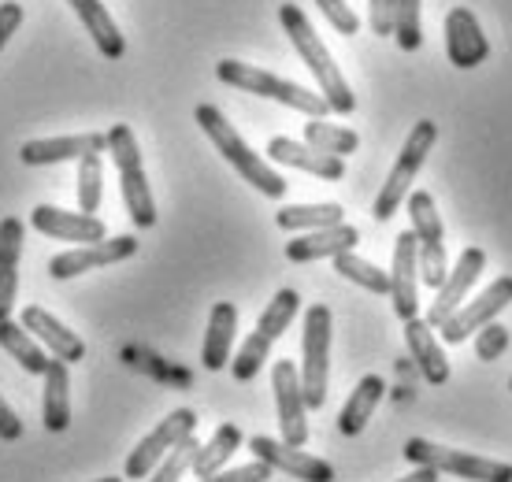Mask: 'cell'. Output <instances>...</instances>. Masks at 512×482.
I'll return each instance as SVG.
<instances>
[{
	"label": "cell",
	"mask_w": 512,
	"mask_h": 482,
	"mask_svg": "<svg viewBox=\"0 0 512 482\" xmlns=\"http://www.w3.org/2000/svg\"><path fill=\"white\" fill-rule=\"evenodd\" d=\"M234 330H238V308L231 301H216L212 312H208L205 349H201V360H205L208 371H223L231 364Z\"/></svg>",
	"instance_id": "cell-25"
},
{
	"label": "cell",
	"mask_w": 512,
	"mask_h": 482,
	"mask_svg": "<svg viewBox=\"0 0 512 482\" xmlns=\"http://www.w3.org/2000/svg\"><path fill=\"white\" fill-rule=\"evenodd\" d=\"M446 56L461 71H472L490 56V41L472 8H453L446 15Z\"/></svg>",
	"instance_id": "cell-17"
},
{
	"label": "cell",
	"mask_w": 512,
	"mask_h": 482,
	"mask_svg": "<svg viewBox=\"0 0 512 482\" xmlns=\"http://www.w3.org/2000/svg\"><path fill=\"white\" fill-rule=\"evenodd\" d=\"M0 349L12 356L15 364L26 371V375H45L52 356L45 353V345L15 319H0Z\"/></svg>",
	"instance_id": "cell-28"
},
{
	"label": "cell",
	"mask_w": 512,
	"mask_h": 482,
	"mask_svg": "<svg viewBox=\"0 0 512 482\" xmlns=\"http://www.w3.org/2000/svg\"><path fill=\"white\" fill-rule=\"evenodd\" d=\"M23 327L30 330V334L45 345V353H52L56 360H67V364H71V360H82V356H86V345H82V338H78L75 330H67L56 316H49L45 308L26 305Z\"/></svg>",
	"instance_id": "cell-22"
},
{
	"label": "cell",
	"mask_w": 512,
	"mask_h": 482,
	"mask_svg": "<svg viewBox=\"0 0 512 482\" xmlns=\"http://www.w3.org/2000/svg\"><path fill=\"white\" fill-rule=\"evenodd\" d=\"M193 119H197V127L208 134V141L216 145V153L223 156V160H227V164H231L234 171L253 186V190H260L264 197H271V201L286 197V178H282L279 171L264 160V156H256L253 149H249V141L234 130V123L219 112L216 104H197Z\"/></svg>",
	"instance_id": "cell-1"
},
{
	"label": "cell",
	"mask_w": 512,
	"mask_h": 482,
	"mask_svg": "<svg viewBox=\"0 0 512 482\" xmlns=\"http://www.w3.org/2000/svg\"><path fill=\"white\" fill-rule=\"evenodd\" d=\"M271 390H275V408H279L282 442L305 449L308 405H305V390H301V371H297L294 360H275V368H271Z\"/></svg>",
	"instance_id": "cell-12"
},
{
	"label": "cell",
	"mask_w": 512,
	"mask_h": 482,
	"mask_svg": "<svg viewBox=\"0 0 512 482\" xmlns=\"http://www.w3.org/2000/svg\"><path fill=\"white\" fill-rule=\"evenodd\" d=\"M357 227L349 223H334V227L323 230H305L301 238H294L286 245V260L290 264H312V260H334V256L357 249Z\"/></svg>",
	"instance_id": "cell-20"
},
{
	"label": "cell",
	"mask_w": 512,
	"mask_h": 482,
	"mask_svg": "<svg viewBox=\"0 0 512 482\" xmlns=\"http://www.w3.org/2000/svg\"><path fill=\"white\" fill-rule=\"evenodd\" d=\"M134 253H138V238L119 234V238H104V241H93V245H78V249L52 256L49 275L64 282V279H75V275H86V271H97V267H112L119 260H130Z\"/></svg>",
	"instance_id": "cell-14"
},
{
	"label": "cell",
	"mask_w": 512,
	"mask_h": 482,
	"mask_svg": "<svg viewBox=\"0 0 512 482\" xmlns=\"http://www.w3.org/2000/svg\"><path fill=\"white\" fill-rule=\"evenodd\" d=\"M19 26H23V4H15V0L0 4V52H4L8 38H12Z\"/></svg>",
	"instance_id": "cell-41"
},
{
	"label": "cell",
	"mask_w": 512,
	"mask_h": 482,
	"mask_svg": "<svg viewBox=\"0 0 512 482\" xmlns=\"http://www.w3.org/2000/svg\"><path fill=\"white\" fill-rule=\"evenodd\" d=\"M301 390L308 408H323L327 401V379H331V308L312 305L305 312V334H301Z\"/></svg>",
	"instance_id": "cell-8"
},
{
	"label": "cell",
	"mask_w": 512,
	"mask_h": 482,
	"mask_svg": "<svg viewBox=\"0 0 512 482\" xmlns=\"http://www.w3.org/2000/svg\"><path fill=\"white\" fill-rule=\"evenodd\" d=\"M108 153L116 160L119 190H123V204H127L134 227H141V230L156 227L153 190H149V178H145L138 138H134V130H130L127 123H116V127L108 130Z\"/></svg>",
	"instance_id": "cell-4"
},
{
	"label": "cell",
	"mask_w": 512,
	"mask_h": 482,
	"mask_svg": "<svg viewBox=\"0 0 512 482\" xmlns=\"http://www.w3.org/2000/svg\"><path fill=\"white\" fill-rule=\"evenodd\" d=\"M26 230L15 216L0 219V319H12L15 293H19V256H23Z\"/></svg>",
	"instance_id": "cell-24"
},
{
	"label": "cell",
	"mask_w": 512,
	"mask_h": 482,
	"mask_svg": "<svg viewBox=\"0 0 512 482\" xmlns=\"http://www.w3.org/2000/svg\"><path fill=\"white\" fill-rule=\"evenodd\" d=\"M346 212H342V204H286L279 208V223L282 230H290V234H305V230H323V227H334V223H346Z\"/></svg>",
	"instance_id": "cell-31"
},
{
	"label": "cell",
	"mask_w": 512,
	"mask_h": 482,
	"mask_svg": "<svg viewBox=\"0 0 512 482\" xmlns=\"http://www.w3.org/2000/svg\"><path fill=\"white\" fill-rule=\"evenodd\" d=\"M242 442H245V438H242V431H238L234 423H219L216 434H212V438H208V442L197 449V460H193L190 471L197 475V479H208V475H216V471L227 468V460H231L234 453L242 449Z\"/></svg>",
	"instance_id": "cell-30"
},
{
	"label": "cell",
	"mask_w": 512,
	"mask_h": 482,
	"mask_svg": "<svg viewBox=\"0 0 512 482\" xmlns=\"http://www.w3.org/2000/svg\"><path fill=\"white\" fill-rule=\"evenodd\" d=\"M301 312V297L297 290H279L268 301L264 316L256 319V330L245 338V345L238 349V356L231 360V371L238 382H253L264 368V360L271 356V345L282 338V330L294 323V316Z\"/></svg>",
	"instance_id": "cell-5"
},
{
	"label": "cell",
	"mask_w": 512,
	"mask_h": 482,
	"mask_svg": "<svg viewBox=\"0 0 512 482\" xmlns=\"http://www.w3.org/2000/svg\"><path fill=\"white\" fill-rule=\"evenodd\" d=\"M268 160L286 164V167H297V171H308V175L323 178V182H338V178H346V164H342V156L320 153V149H312V145H305V141L282 138V134L268 141Z\"/></svg>",
	"instance_id": "cell-21"
},
{
	"label": "cell",
	"mask_w": 512,
	"mask_h": 482,
	"mask_svg": "<svg viewBox=\"0 0 512 482\" xmlns=\"http://www.w3.org/2000/svg\"><path fill=\"white\" fill-rule=\"evenodd\" d=\"M279 23H282V30L290 34L297 56L305 60V67L312 71V78L320 82V97L327 101V108H331V112H338V115H353V108H357V97H353V89H349L346 75H342V71H338V64H334V56L327 52V45L320 41V34H316V30H312V23L305 19V12H301L297 4H282Z\"/></svg>",
	"instance_id": "cell-2"
},
{
	"label": "cell",
	"mask_w": 512,
	"mask_h": 482,
	"mask_svg": "<svg viewBox=\"0 0 512 482\" xmlns=\"http://www.w3.org/2000/svg\"><path fill=\"white\" fill-rule=\"evenodd\" d=\"M435 141H438V127L431 119H423V123L412 127V134L405 138V145H401V153H397V160H394V171H390V178H386L379 197H375L372 216L379 219V223L394 219L401 201L412 193V182L420 175V167L427 164V153L435 149Z\"/></svg>",
	"instance_id": "cell-6"
},
{
	"label": "cell",
	"mask_w": 512,
	"mask_h": 482,
	"mask_svg": "<svg viewBox=\"0 0 512 482\" xmlns=\"http://www.w3.org/2000/svg\"><path fill=\"white\" fill-rule=\"evenodd\" d=\"M509 390H512V379H509Z\"/></svg>",
	"instance_id": "cell-45"
},
{
	"label": "cell",
	"mask_w": 512,
	"mask_h": 482,
	"mask_svg": "<svg viewBox=\"0 0 512 482\" xmlns=\"http://www.w3.org/2000/svg\"><path fill=\"white\" fill-rule=\"evenodd\" d=\"M405 457L416 468H435L438 475H453V479L468 482H512V464L490 457H475V453H461L449 445L427 442V438H409L405 442Z\"/></svg>",
	"instance_id": "cell-7"
},
{
	"label": "cell",
	"mask_w": 512,
	"mask_h": 482,
	"mask_svg": "<svg viewBox=\"0 0 512 482\" xmlns=\"http://www.w3.org/2000/svg\"><path fill=\"white\" fill-rule=\"evenodd\" d=\"M334 271H338L342 279L364 286L368 293H383V297H390V275H386L383 267H375L372 260L357 256L353 249H349V253H342V256H334Z\"/></svg>",
	"instance_id": "cell-32"
},
{
	"label": "cell",
	"mask_w": 512,
	"mask_h": 482,
	"mask_svg": "<svg viewBox=\"0 0 512 482\" xmlns=\"http://www.w3.org/2000/svg\"><path fill=\"white\" fill-rule=\"evenodd\" d=\"M30 227L41 230L45 238L75 241V245H93V241L108 238V227H104L97 216H86V212H64V208H52V204H38V208L30 212Z\"/></svg>",
	"instance_id": "cell-18"
},
{
	"label": "cell",
	"mask_w": 512,
	"mask_h": 482,
	"mask_svg": "<svg viewBox=\"0 0 512 482\" xmlns=\"http://www.w3.org/2000/svg\"><path fill=\"white\" fill-rule=\"evenodd\" d=\"M93 482H123V479H93Z\"/></svg>",
	"instance_id": "cell-44"
},
{
	"label": "cell",
	"mask_w": 512,
	"mask_h": 482,
	"mask_svg": "<svg viewBox=\"0 0 512 482\" xmlns=\"http://www.w3.org/2000/svg\"><path fill=\"white\" fill-rule=\"evenodd\" d=\"M90 153H108V134H71V138H38V141H23V156L26 167H49V164H67V160H82Z\"/></svg>",
	"instance_id": "cell-19"
},
{
	"label": "cell",
	"mask_w": 512,
	"mask_h": 482,
	"mask_svg": "<svg viewBox=\"0 0 512 482\" xmlns=\"http://www.w3.org/2000/svg\"><path fill=\"white\" fill-rule=\"evenodd\" d=\"M390 305L401 323L420 316V245L405 230L394 238V271H390Z\"/></svg>",
	"instance_id": "cell-13"
},
{
	"label": "cell",
	"mask_w": 512,
	"mask_h": 482,
	"mask_svg": "<svg viewBox=\"0 0 512 482\" xmlns=\"http://www.w3.org/2000/svg\"><path fill=\"white\" fill-rule=\"evenodd\" d=\"M505 349H509V330L501 327V323H487V327L479 330V338H475V356H479L483 364L498 360Z\"/></svg>",
	"instance_id": "cell-38"
},
{
	"label": "cell",
	"mask_w": 512,
	"mask_h": 482,
	"mask_svg": "<svg viewBox=\"0 0 512 482\" xmlns=\"http://www.w3.org/2000/svg\"><path fill=\"white\" fill-rule=\"evenodd\" d=\"M67 4H71V12L82 19L86 34L93 38V45H97V52H101L104 60H119V56L127 52V41H123L116 19L108 15V8H104L101 0H67Z\"/></svg>",
	"instance_id": "cell-26"
},
{
	"label": "cell",
	"mask_w": 512,
	"mask_h": 482,
	"mask_svg": "<svg viewBox=\"0 0 512 482\" xmlns=\"http://www.w3.org/2000/svg\"><path fill=\"white\" fill-rule=\"evenodd\" d=\"M268 479H271V464L253 460V464H242V468H223V471H216V475L197 479V482H268Z\"/></svg>",
	"instance_id": "cell-39"
},
{
	"label": "cell",
	"mask_w": 512,
	"mask_h": 482,
	"mask_svg": "<svg viewBox=\"0 0 512 482\" xmlns=\"http://www.w3.org/2000/svg\"><path fill=\"white\" fill-rule=\"evenodd\" d=\"M305 145L320 149V153H331V156H349L360 149V138L346 127H334V123H323V119H308Z\"/></svg>",
	"instance_id": "cell-33"
},
{
	"label": "cell",
	"mask_w": 512,
	"mask_h": 482,
	"mask_svg": "<svg viewBox=\"0 0 512 482\" xmlns=\"http://www.w3.org/2000/svg\"><path fill=\"white\" fill-rule=\"evenodd\" d=\"M383 394H386V382L379 379V375H364V379L357 382V390L349 394L342 416H338V431L346 434V438H357V434L368 427V419L375 416Z\"/></svg>",
	"instance_id": "cell-29"
},
{
	"label": "cell",
	"mask_w": 512,
	"mask_h": 482,
	"mask_svg": "<svg viewBox=\"0 0 512 482\" xmlns=\"http://www.w3.org/2000/svg\"><path fill=\"white\" fill-rule=\"evenodd\" d=\"M0 438L4 442H19L23 438V419L15 416V408L0 397Z\"/></svg>",
	"instance_id": "cell-42"
},
{
	"label": "cell",
	"mask_w": 512,
	"mask_h": 482,
	"mask_svg": "<svg viewBox=\"0 0 512 482\" xmlns=\"http://www.w3.org/2000/svg\"><path fill=\"white\" fill-rule=\"evenodd\" d=\"M409 204V219H412V234H416V245H420V282L438 290L449 275V256H446V227H442V216L435 208V197L427 190H412L405 197Z\"/></svg>",
	"instance_id": "cell-9"
},
{
	"label": "cell",
	"mask_w": 512,
	"mask_h": 482,
	"mask_svg": "<svg viewBox=\"0 0 512 482\" xmlns=\"http://www.w3.org/2000/svg\"><path fill=\"white\" fill-rule=\"evenodd\" d=\"M197 449H201V442H197L193 434L190 438H182V442L156 464L153 475H149L145 482H182V475H186V471L193 468V460H197Z\"/></svg>",
	"instance_id": "cell-36"
},
{
	"label": "cell",
	"mask_w": 512,
	"mask_h": 482,
	"mask_svg": "<svg viewBox=\"0 0 512 482\" xmlns=\"http://www.w3.org/2000/svg\"><path fill=\"white\" fill-rule=\"evenodd\" d=\"M216 78L223 82V86H234V89H242V93H256V97H268V101L286 104V108H294V112L308 115V119H323V115L331 112L320 93L297 86V82H286V78L271 75V71H264V67L242 64V60H219Z\"/></svg>",
	"instance_id": "cell-3"
},
{
	"label": "cell",
	"mask_w": 512,
	"mask_h": 482,
	"mask_svg": "<svg viewBox=\"0 0 512 482\" xmlns=\"http://www.w3.org/2000/svg\"><path fill=\"white\" fill-rule=\"evenodd\" d=\"M104 193V171H101V153H90L78 160V212L93 216L101 208Z\"/></svg>",
	"instance_id": "cell-35"
},
{
	"label": "cell",
	"mask_w": 512,
	"mask_h": 482,
	"mask_svg": "<svg viewBox=\"0 0 512 482\" xmlns=\"http://www.w3.org/2000/svg\"><path fill=\"white\" fill-rule=\"evenodd\" d=\"M509 305H512V275H501V279L490 282L487 290L479 293L475 301H464V305L457 308L442 327H438L442 330V342L446 345L468 342V338L479 334L487 323H494V319H498Z\"/></svg>",
	"instance_id": "cell-10"
},
{
	"label": "cell",
	"mask_w": 512,
	"mask_h": 482,
	"mask_svg": "<svg viewBox=\"0 0 512 482\" xmlns=\"http://www.w3.org/2000/svg\"><path fill=\"white\" fill-rule=\"evenodd\" d=\"M193 427H197L193 408H175L167 419H160L153 431L138 442V449L127 457V479H149L156 464H160V460H164L167 453L182 442V438H190Z\"/></svg>",
	"instance_id": "cell-11"
},
{
	"label": "cell",
	"mask_w": 512,
	"mask_h": 482,
	"mask_svg": "<svg viewBox=\"0 0 512 482\" xmlns=\"http://www.w3.org/2000/svg\"><path fill=\"white\" fill-rule=\"evenodd\" d=\"M397 482H438V471L435 468H416L409 479H397Z\"/></svg>",
	"instance_id": "cell-43"
},
{
	"label": "cell",
	"mask_w": 512,
	"mask_h": 482,
	"mask_svg": "<svg viewBox=\"0 0 512 482\" xmlns=\"http://www.w3.org/2000/svg\"><path fill=\"white\" fill-rule=\"evenodd\" d=\"M316 8L323 12V19L342 34V38H353L360 34V15L349 8L346 0H316Z\"/></svg>",
	"instance_id": "cell-37"
},
{
	"label": "cell",
	"mask_w": 512,
	"mask_h": 482,
	"mask_svg": "<svg viewBox=\"0 0 512 482\" xmlns=\"http://www.w3.org/2000/svg\"><path fill=\"white\" fill-rule=\"evenodd\" d=\"M368 26L379 38H394V0H368Z\"/></svg>",
	"instance_id": "cell-40"
},
{
	"label": "cell",
	"mask_w": 512,
	"mask_h": 482,
	"mask_svg": "<svg viewBox=\"0 0 512 482\" xmlns=\"http://www.w3.org/2000/svg\"><path fill=\"white\" fill-rule=\"evenodd\" d=\"M405 345H409L412 360H416V368L423 371V382H431V386H446L449 382V360L442 353V345L435 338V327L427 323V319H409L405 323Z\"/></svg>",
	"instance_id": "cell-23"
},
{
	"label": "cell",
	"mask_w": 512,
	"mask_h": 482,
	"mask_svg": "<svg viewBox=\"0 0 512 482\" xmlns=\"http://www.w3.org/2000/svg\"><path fill=\"white\" fill-rule=\"evenodd\" d=\"M483 267H487V253L483 249H475V245H468L461 256H457V264H453V271L446 275V282L438 286V297L431 301V308H427V323L431 327H442L457 308L464 305V297H468V290H472L475 282H479V275H483Z\"/></svg>",
	"instance_id": "cell-15"
},
{
	"label": "cell",
	"mask_w": 512,
	"mask_h": 482,
	"mask_svg": "<svg viewBox=\"0 0 512 482\" xmlns=\"http://www.w3.org/2000/svg\"><path fill=\"white\" fill-rule=\"evenodd\" d=\"M394 41L405 52L423 45V0H394Z\"/></svg>",
	"instance_id": "cell-34"
},
{
	"label": "cell",
	"mask_w": 512,
	"mask_h": 482,
	"mask_svg": "<svg viewBox=\"0 0 512 482\" xmlns=\"http://www.w3.org/2000/svg\"><path fill=\"white\" fill-rule=\"evenodd\" d=\"M45 401H41V412H45V427L52 434L67 431V423H71V371H67V360H56L52 356L49 368H45Z\"/></svg>",
	"instance_id": "cell-27"
},
{
	"label": "cell",
	"mask_w": 512,
	"mask_h": 482,
	"mask_svg": "<svg viewBox=\"0 0 512 482\" xmlns=\"http://www.w3.org/2000/svg\"><path fill=\"white\" fill-rule=\"evenodd\" d=\"M249 449H253L256 460L271 464V471H286V475H294L301 482H334V468L327 460L312 457L297 445H286L282 438L275 442L268 434H256V438H249Z\"/></svg>",
	"instance_id": "cell-16"
}]
</instances>
